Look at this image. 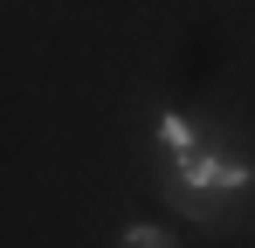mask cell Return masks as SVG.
<instances>
[{
    "label": "cell",
    "mask_w": 255,
    "mask_h": 248,
    "mask_svg": "<svg viewBox=\"0 0 255 248\" xmlns=\"http://www.w3.org/2000/svg\"><path fill=\"white\" fill-rule=\"evenodd\" d=\"M159 145H166L172 159H186V152H193V131H186V118H159Z\"/></svg>",
    "instance_id": "7a4b0ae2"
},
{
    "label": "cell",
    "mask_w": 255,
    "mask_h": 248,
    "mask_svg": "<svg viewBox=\"0 0 255 248\" xmlns=\"http://www.w3.org/2000/svg\"><path fill=\"white\" fill-rule=\"evenodd\" d=\"M125 248H179L166 235V228H145V221H138V228H125Z\"/></svg>",
    "instance_id": "3957f363"
},
{
    "label": "cell",
    "mask_w": 255,
    "mask_h": 248,
    "mask_svg": "<svg viewBox=\"0 0 255 248\" xmlns=\"http://www.w3.org/2000/svg\"><path fill=\"white\" fill-rule=\"evenodd\" d=\"M235 186H249V165L242 159H214L207 145H193L179 159V193H235Z\"/></svg>",
    "instance_id": "6da1fadb"
}]
</instances>
